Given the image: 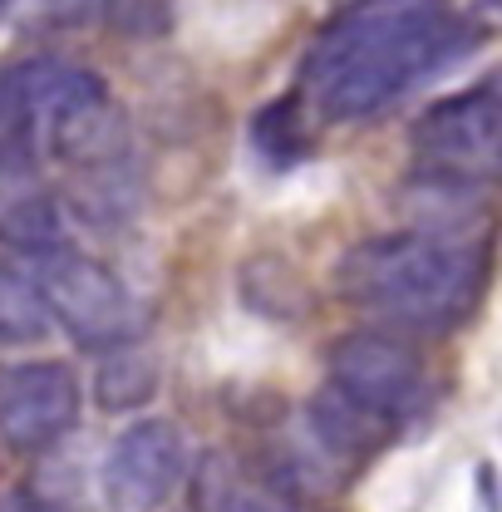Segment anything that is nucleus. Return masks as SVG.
Wrapping results in <instances>:
<instances>
[{
	"instance_id": "1",
	"label": "nucleus",
	"mask_w": 502,
	"mask_h": 512,
	"mask_svg": "<svg viewBox=\"0 0 502 512\" xmlns=\"http://www.w3.org/2000/svg\"><path fill=\"white\" fill-rule=\"evenodd\" d=\"M488 40L448 0H350L301 60V99L325 124H365Z\"/></svg>"
},
{
	"instance_id": "2",
	"label": "nucleus",
	"mask_w": 502,
	"mask_h": 512,
	"mask_svg": "<svg viewBox=\"0 0 502 512\" xmlns=\"http://www.w3.org/2000/svg\"><path fill=\"white\" fill-rule=\"evenodd\" d=\"M335 286L360 311L404 330H448L488 291V247L473 237H370L335 261Z\"/></svg>"
},
{
	"instance_id": "3",
	"label": "nucleus",
	"mask_w": 502,
	"mask_h": 512,
	"mask_svg": "<svg viewBox=\"0 0 502 512\" xmlns=\"http://www.w3.org/2000/svg\"><path fill=\"white\" fill-rule=\"evenodd\" d=\"M35 266H40V281L35 286L45 296L50 320H60L84 350L109 355V350H128L143 335V306H138V296L128 291L104 261L60 247L55 256H45Z\"/></svg>"
},
{
	"instance_id": "4",
	"label": "nucleus",
	"mask_w": 502,
	"mask_h": 512,
	"mask_svg": "<svg viewBox=\"0 0 502 512\" xmlns=\"http://www.w3.org/2000/svg\"><path fill=\"white\" fill-rule=\"evenodd\" d=\"M325 365H330V389L340 399H350L360 414H370L375 424H404L424 409L429 399V375H424V360L384 335V330H350L340 335L330 350H325Z\"/></svg>"
},
{
	"instance_id": "5",
	"label": "nucleus",
	"mask_w": 502,
	"mask_h": 512,
	"mask_svg": "<svg viewBox=\"0 0 502 512\" xmlns=\"http://www.w3.org/2000/svg\"><path fill=\"white\" fill-rule=\"evenodd\" d=\"M409 143L424 173H448L468 183H488L502 158V99L498 79H478L463 94L434 99L414 128Z\"/></svg>"
},
{
	"instance_id": "6",
	"label": "nucleus",
	"mask_w": 502,
	"mask_h": 512,
	"mask_svg": "<svg viewBox=\"0 0 502 512\" xmlns=\"http://www.w3.org/2000/svg\"><path fill=\"white\" fill-rule=\"evenodd\" d=\"M188 478V444L168 419H138L104 453V508L109 512H163Z\"/></svg>"
},
{
	"instance_id": "7",
	"label": "nucleus",
	"mask_w": 502,
	"mask_h": 512,
	"mask_svg": "<svg viewBox=\"0 0 502 512\" xmlns=\"http://www.w3.org/2000/svg\"><path fill=\"white\" fill-rule=\"evenodd\" d=\"M79 380L60 360H25L0 375V439L15 453L60 444L79 424Z\"/></svg>"
},
{
	"instance_id": "8",
	"label": "nucleus",
	"mask_w": 502,
	"mask_h": 512,
	"mask_svg": "<svg viewBox=\"0 0 502 512\" xmlns=\"http://www.w3.org/2000/svg\"><path fill=\"white\" fill-rule=\"evenodd\" d=\"M69 207L94 222V227H119L138 212V173L133 158H114V163H94V168H74L69 173Z\"/></svg>"
},
{
	"instance_id": "9",
	"label": "nucleus",
	"mask_w": 502,
	"mask_h": 512,
	"mask_svg": "<svg viewBox=\"0 0 502 512\" xmlns=\"http://www.w3.org/2000/svg\"><path fill=\"white\" fill-rule=\"evenodd\" d=\"M311 434L315 444L325 448L335 463H360L370 448L384 439V424H375L370 414H360L350 399H340L335 389H325V394H315L311 404Z\"/></svg>"
},
{
	"instance_id": "10",
	"label": "nucleus",
	"mask_w": 502,
	"mask_h": 512,
	"mask_svg": "<svg viewBox=\"0 0 502 512\" xmlns=\"http://www.w3.org/2000/svg\"><path fill=\"white\" fill-rule=\"evenodd\" d=\"M251 148L261 163L271 168H296L311 153V128H306V99L301 94H281L266 109L251 114Z\"/></svg>"
},
{
	"instance_id": "11",
	"label": "nucleus",
	"mask_w": 502,
	"mask_h": 512,
	"mask_svg": "<svg viewBox=\"0 0 502 512\" xmlns=\"http://www.w3.org/2000/svg\"><path fill=\"white\" fill-rule=\"evenodd\" d=\"M45 335H50V311L40 286L25 271L0 266V350H25L40 345Z\"/></svg>"
},
{
	"instance_id": "12",
	"label": "nucleus",
	"mask_w": 502,
	"mask_h": 512,
	"mask_svg": "<svg viewBox=\"0 0 502 512\" xmlns=\"http://www.w3.org/2000/svg\"><path fill=\"white\" fill-rule=\"evenodd\" d=\"M35 163V114L25 89V60L0 64V173Z\"/></svg>"
},
{
	"instance_id": "13",
	"label": "nucleus",
	"mask_w": 502,
	"mask_h": 512,
	"mask_svg": "<svg viewBox=\"0 0 502 512\" xmlns=\"http://www.w3.org/2000/svg\"><path fill=\"white\" fill-rule=\"evenodd\" d=\"M0 237L20 256H30V261H45V256H55L60 247H69L64 242V227H60V207L50 197H20L0 217Z\"/></svg>"
},
{
	"instance_id": "14",
	"label": "nucleus",
	"mask_w": 502,
	"mask_h": 512,
	"mask_svg": "<svg viewBox=\"0 0 502 512\" xmlns=\"http://www.w3.org/2000/svg\"><path fill=\"white\" fill-rule=\"evenodd\" d=\"M197 508L202 512H296L281 493H271L261 483H247V478H237V473H227L217 463L197 478Z\"/></svg>"
},
{
	"instance_id": "15",
	"label": "nucleus",
	"mask_w": 502,
	"mask_h": 512,
	"mask_svg": "<svg viewBox=\"0 0 502 512\" xmlns=\"http://www.w3.org/2000/svg\"><path fill=\"white\" fill-rule=\"evenodd\" d=\"M153 389H158L153 360L128 355V350H109L104 365H99V375H94V394H99L104 409H133V404H143Z\"/></svg>"
},
{
	"instance_id": "16",
	"label": "nucleus",
	"mask_w": 502,
	"mask_h": 512,
	"mask_svg": "<svg viewBox=\"0 0 502 512\" xmlns=\"http://www.w3.org/2000/svg\"><path fill=\"white\" fill-rule=\"evenodd\" d=\"M94 20L128 40H158L173 30V0H99Z\"/></svg>"
},
{
	"instance_id": "17",
	"label": "nucleus",
	"mask_w": 502,
	"mask_h": 512,
	"mask_svg": "<svg viewBox=\"0 0 502 512\" xmlns=\"http://www.w3.org/2000/svg\"><path fill=\"white\" fill-rule=\"evenodd\" d=\"M0 512H64V508H55L50 498H40V493H30V488H15V493L0 498Z\"/></svg>"
},
{
	"instance_id": "18",
	"label": "nucleus",
	"mask_w": 502,
	"mask_h": 512,
	"mask_svg": "<svg viewBox=\"0 0 502 512\" xmlns=\"http://www.w3.org/2000/svg\"><path fill=\"white\" fill-rule=\"evenodd\" d=\"M10 5H15V0H0V20H5V15H10Z\"/></svg>"
}]
</instances>
